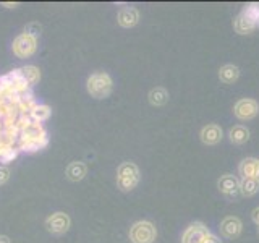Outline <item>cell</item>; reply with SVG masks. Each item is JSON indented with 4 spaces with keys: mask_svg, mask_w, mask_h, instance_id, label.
Masks as SVG:
<instances>
[{
    "mask_svg": "<svg viewBox=\"0 0 259 243\" xmlns=\"http://www.w3.org/2000/svg\"><path fill=\"white\" fill-rule=\"evenodd\" d=\"M44 225H46L47 232H51L54 235H63L70 230L71 219L67 213H63V211H57V213H52L51 216H47Z\"/></svg>",
    "mask_w": 259,
    "mask_h": 243,
    "instance_id": "6",
    "label": "cell"
},
{
    "mask_svg": "<svg viewBox=\"0 0 259 243\" xmlns=\"http://www.w3.org/2000/svg\"><path fill=\"white\" fill-rule=\"evenodd\" d=\"M47 144H49V133L44 128V125L39 124V122H31V125L20 133L16 148L20 149V152L32 154L42 151Z\"/></svg>",
    "mask_w": 259,
    "mask_h": 243,
    "instance_id": "1",
    "label": "cell"
},
{
    "mask_svg": "<svg viewBox=\"0 0 259 243\" xmlns=\"http://www.w3.org/2000/svg\"><path fill=\"white\" fill-rule=\"evenodd\" d=\"M2 133H4V122L0 118V136H2Z\"/></svg>",
    "mask_w": 259,
    "mask_h": 243,
    "instance_id": "33",
    "label": "cell"
},
{
    "mask_svg": "<svg viewBox=\"0 0 259 243\" xmlns=\"http://www.w3.org/2000/svg\"><path fill=\"white\" fill-rule=\"evenodd\" d=\"M238 76H240V68L233 63H227L219 70V78H221V81L225 85L235 83V81L238 79Z\"/></svg>",
    "mask_w": 259,
    "mask_h": 243,
    "instance_id": "15",
    "label": "cell"
},
{
    "mask_svg": "<svg viewBox=\"0 0 259 243\" xmlns=\"http://www.w3.org/2000/svg\"><path fill=\"white\" fill-rule=\"evenodd\" d=\"M241 13H245L248 18L253 21V24L256 28H259V2H253V4H246L245 8L241 10Z\"/></svg>",
    "mask_w": 259,
    "mask_h": 243,
    "instance_id": "23",
    "label": "cell"
},
{
    "mask_svg": "<svg viewBox=\"0 0 259 243\" xmlns=\"http://www.w3.org/2000/svg\"><path fill=\"white\" fill-rule=\"evenodd\" d=\"M209 233V229L201 222H193L191 225L186 227L183 232L182 243H202L204 237Z\"/></svg>",
    "mask_w": 259,
    "mask_h": 243,
    "instance_id": "8",
    "label": "cell"
},
{
    "mask_svg": "<svg viewBox=\"0 0 259 243\" xmlns=\"http://www.w3.org/2000/svg\"><path fill=\"white\" fill-rule=\"evenodd\" d=\"M18 156H20V149L16 148V146H12V148L4 154V157L0 159V162L7 166V164H10V162H13V160L18 159Z\"/></svg>",
    "mask_w": 259,
    "mask_h": 243,
    "instance_id": "24",
    "label": "cell"
},
{
    "mask_svg": "<svg viewBox=\"0 0 259 243\" xmlns=\"http://www.w3.org/2000/svg\"><path fill=\"white\" fill-rule=\"evenodd\" d=\"M256 166H257V159H253V157L243 159L238 166V174L241 175V178H254Z\"/></svg>",
    "mask_w": 259,
    "mask_h": 243,
    "instance_id": "20",
    "label": "cell"
},
{
    "mask_svg": "<svg viewBox=\"0 0 259 243\" xmlns=\"http://www.w3.org/2000/svg\"><path fill=\"white\" fill-rule=\"evenodd\" d=\"M217 186H219V190H221V193L225 194L227 198H233V196H237V194L240 193L238 178L230 175V174H225V175H222L221 178H219Z\"/></svg>",
    "mask_w": 259,
    "mask_h": 243,
    "instance_id": "9",
    "label": "cell"
},
{
    "mask_svg": "<svg viewBox=\"0 0 259 243\" xmlns=\"http://www.w3.org/2000/svg\"><path fill=\"white\" fill-rule=\"evenodd\" d=\"M233 113L235 117L240 120H253L259 113V104L254 99H240L233 105Z\"/></svg>",
    "mask_w": 259,
    "mask_h": 243,
    "instance_id": "7",
    "label": "cell"
},
{
    "mask_svg": "<svg viewBox=\"0 0 259 243\" xmlns=\"http://www.w3.org/2000/svg\"><path fill=\"white\" fill-rule=\"evenodd\" d=\"M221 233L225 238H237L243 230V224L238 217L235 216H227L224 221L221 222Z\"/></svg>",
    "mask_w": 259,
    "mask_h": 243,
    "instance_id": "10",
    "label": "cell"
},
{
    "mask_svg": "<svg viewBox=\"0 0 259 243\" xmlns=\"http://www.w3.org/2000/svg\"><path fill=\"white\" fill-rule=\"evenodd\" d=\"M10 180V169L7 166H0V185H5Z\"/></svg>",
    "mask_w": 259,
    "mask_h": 243,
    "instance_id": "26",
    "label": "cell"
},
{
    "mask_svg": "<svg viewBox=\"0 0 259 243\" xmlns=\"http://www.w3.org/2000/svg\"><path fill=\"white\" fill-rule=\"evenodd\" d=\"M128 237L132 243H154L157 238V229L151 221H138L130 227Z\"/></svg>",
    "mask_w": 259,
    "mask_h": 243,
    "instance_id": "4",
    "label": "cell"
},
{
    "mask_svg": "<svg viewBox=\"0 0 259 243\" xmlns=\"http://www.w3.org/2000/svg\"><path fill=\"white\" fill-rule=\"evenodd\" d=\"M117 21L121 28H133L140 23V12L136 10L133 7H126V8H121L118 12L117 16Z\"/></svg>",
    "mask_w": 259,
    "mask_h": 243,
    "instance_id": "12",
    "label": "cell"
},
{
    "mask_svg": "<svg viewBox=\"0 0 259 243\" xmlns=\"http://www.w3.org/2000/svg\"><path fill=\"white\" fill-rule=\"evenodd\" d=\"M233 29L237 31L238 34H251V32L256 29V26L245 13H240L237 18L233 20Z\"/></svg>",
    "mask_w": 259,
    "mask_h": 243,
    "instance_id": "16",
    "label": "cell"
},
{
    "mask_svg": "<svg viewBox=\"0 0 259 243\" xmlns=\"http://www.w3.org/2000/svg\"><path fill=\"white\" fill-rule=\"evenodd\" d=\"M148 99H149V102L152 105H156V107H160V105L167 104V101H168V93H167L165 88L157 86V88H154V89H151V91H149Z\"/></svg>",
    "mask_w": 259,
    "mask_h": 243,
    "instance_id": "19",
    "label": "cell"
},
{
    "mask_svg": "<svg viewBox=\"0 0 259 243\" xmlns=\"http://www.w3.org/2000/svg\"><path fill=\"white\" fill-rule=\"evenodd\" d=\"M229 138L233 144H245L249 140V130L243 125L232 127L229 132Z\"/></svg>",
    "mask_w": 259,
    "mask_h": 243,
    "instance_id": "18",
    "label": "cell"
},
{
    "mask_svg": "<svg viewBox=\"0 0 259 243\" xmlns=\"http://www.w3.org/2000/svg\"><path fill=\"white\" fill-rule=\"evenodd\" d=\"M202 243H222L221 241V238L217 237V235H214V233H207L206 237H204V240H202Z\"/></svg>",
    "mask_w": 259,
    "mask_h": 243,
    "instance_id": "27",
    "label": "cell"
},
{
    "mask_svg": "<svg viewBox=\"0 0 259 243\" xmlns=\"http://www.w3.org/2000/svg\"><path fill=\"white\" fill-rule=\"evenodd\" d=\"M39 102L36 99V96L32 91L26 93L24 96H20V101H18V105H16V109H18V113L20 115H29V112L36 107Z\"/></svg>",
    "mask_w": 259,
    "mask_h": 243,
    "instance_id": "14",
    "label": "cell"
},
{
    "mask_svg": "<svg viewBox=\"0 0 259 243\" xmlns=\"http://www.w3.org/2000/svg\"><path fill=\"white\" fill-rule=\"evenodd\" d=\"M20 68H21L24 79L28 81V85L31 88L36 86L40 81V70L36 67V65H24V67H20Z\"/></svg>",
    "mask_w": 259,
    "mask_h": 243,
    "instance_id": "21",
    "label": "cell"
},
{
    "mask_svg": "<svg viewBox=\"0 0 259 243\" xmlns=\"http://www.w3.org/2000/svg\"><path fill=\"white\" fill-rule=\"evenodd\" d=\"M113 88L112 76L105 71H94L86 79V91L94 99H105L109 97Z\"/></svg>",
    "mask_w": 259,
    "mask_h": 243,
    "instance_id": "2",
    "label": "cell"
},
{
    "mask_svg": "<svg viewBox=\"0 0 259 243\" xmlns=\"http://www.w3.org/2000/svg\"><path fill=\"white\" fill-rule=\"evenodd\" d=\"M2 7H5V8H16V7H18V4H16V2H2Z\"/></svg>",
    "mask_w": 259,
    "mask_h": 243,
    "instance_id": "30",
    "label": "cell"
},
{
    "mask_svg": "<svg viewBox=\"0 0 259 243\" xmlns=\"http://www.w3.org/2000/svg\"><path fill=\"white\" fill-rule=\"evenodd\" d=\"M51 115H52V109L49 107L47 104H40V102L29 112V118L32 122H39V124L47 122L49 118H51Z\"/></svg>",
    "mask_w": 259,
    "mask_h": 243,
    "instance_id": "17",
    "label": "cell"
},
{
    "mask_svg": "<svg viewBox=\"0 0 259 243\" xmlns=\"http://www.w3.org/2000/svg\"><path fill=\"white\" fill-rule=\"evenodd\" d=\"M141 172L135 162H121L117 169V185L121 191H132L140 183Z\"/></svg>",
    "mask_w": 259,
    "mask_h": 243,
    "instance_id": "3",
    "label": "cell"
},
{
    "mask_svg": "<svg viewBox=\"0 0 259 243\" xmlns=\"http://www.w3.org/2000/svg\"><path fill=\"white\" fill-rule=\"evenodd\" d=\"M12 148V146L10 144H7L5 141H2V140H0V159H2L4 157V154L8 151V149H10Z\"/></svg>",
    "mask_w": 259,
    "mask_h": 243,
    "instance_id": "28",
    "label": "cell"
},
{
    "mask_svg": "<svg viewBox=\"0 0 259 243\" xmlns=\"http://www.w3.org/2000/svg\"><path fill=\"white\" fill-rule=\"evenodd\" d=\"M254 180L259 182V159H257V166H256V172H254Z\"/></svg>",
    "mask_w": 259,
    "mask_h": 243,
    "instance_id": "32",
    "label": "cell"
},
{
    "mask_svg": "<svg viewBox=\"0 0 259 243\" xmlns=\"http://www.w3.org/2000/svg\"><path fill=\"white\" fill-rule=\"evenodd\" d=\"M65 174H67L68 180H71V182H79V180H83V178L86 177L88 167H86L84 162L73 160V162H70V164L67 166V170H65Z\"/></svg>",
    "mask_w": 259,
    "mask_h": 243,
    "instance_id": "13",
    "label": "cell"
},
{
    "mask_svg": "<svg viewBox=\"0 0 259 243\" xmlns=\"http://www.w3.org/2000/svg\"><path fill=\"white\" fill-rule=\"evenodd\" d=\"M251 219H253V222L256 225H259V208H254L253 213H251Z\"/></svg>",
    "mask_w": 259,
    "mask_h": 243,
    "instance_id": "29",
    "label": "cell"
},
{
    "mask_svg": "<svg viewBox=\"0 0 259 243\" xmlns=\"http://www.w3.org/2000/svg\"><path fill=\"white\" fill-rule=\"evenodd\" d=\"M40 24L39 23H29L26 28H24V32H28V34H31V36H36V37H39V34H40Z\"/></svg>",
    "mask_w": 259,
    "mask_h": 243,
    "instance_id": "25",
    "label": "cell"
},
{
    "mask_svg": "<svg viewBox=\"0 0 259 243\" xmlns=\"http://www.w3.org/2000/svg\"><path fill=\"white\" fill-rule=\"evenodd\" d=\"M259 191V182L254 178H241L240 182V193L243 196H253Z\"/></svg>",
    "mask_w": 259,
    "mask_h": 243,
    "instance_id": "22",
    "label": "cell"
},
{
    "mask_svg": "<svg viewBox=\"0 0 259 243\" xmlns=\"http://www.w3.org/2000/svg\"><path fill=\"white\" fill-rule=\"evenodd\" d=\"M39 47V40L36 36H31L28 32H21L12 43V52L18 57V59H29L36 52Z\"/></svg>",
    "mask_w": 259,
    "mask_h": 243,
    "instance_id": "5",
    "label": "cell"
},
{
    "mask_svg": "<svg viewBox=\"0 0 259 243\" xmlns=\"http://www.w3.org/2000/svg\"><path fill=\"white\" fill-rule=\"evenodd\" d=\"M0 243H10V238L7 235H0Z\"/></svg>",
    "mask_w": 259,
    "mask_h": 243,
    "instance_id": "31",
    "label": "cell"
},
{
    "mask_svg": "<svg viewBox=\"0 0 259 243\" xmlns=\"http://www.w3.org/2000/svg\"><path fill=\"white\" fill-rule=\"evenodd\" d=\"M199 136H201V141L204 143V144H207V146H214V144H217V143H221V141H222L224 133H222V128L219 127V125H215V124H209V125H206L204 128L201 130Z\"/></svg>",
    "mask_w": 259,
    "mask_h": 243,
    "instance_id": "11",
    "label": "cell"
}]
</instances>
